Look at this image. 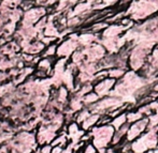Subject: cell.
Here are the masks:
<instances>
[{"mask_svg": "<svg viewBox=\"0 0 158 153\" xmlns=\"http://www.w3.org/2000/svg\"><path fill=\"white\" fill-rule=\"evenodd\" d=\"M158 146V126L148 128L143 135L131 143L132 153H145L148 150L156 149Z\"/></svg>", "mask_w": 158, "mask_h": 153, "instance_id": "cell-1", "label": "cell"}, {"mask_svg": "<svg viewBox=\"0 0 158 153\" xmlns=\"http://www.w3.org/2000/svg\"><path fill=\"white\" fill-rule=\"evenodd\" d=\"M115 128L112 124H103L100 126L93 128V131L89 133L93 136V145L97 148V150L106 149L112 143L113 136H114Z\"/></svg>", "mask_w": 158, "mask_h": 153, "instance_id": "cell-2", "label": "cell"}, {"mask_svg": "<svg viewBox=\"0 0 158 153\" xmlns=\"http://www.w3.org/2000/svg\"><path fill=\"white\" fill-rule=\"evenodd\" d=\"M148 117H144V118L131 123L126 135V141L131 143V141L135 140L138 137L141 136L148 130Z\"/></svg>", "mask_w": 158, "mask_h": 153, "instance_id": "cell-3", "label": "cell"}, {"mask_svg": "<svg viewBox=\"0 0 158 153\" xmlns=\"http://www.w3.org/2000/svg\"><path fill=\"white\" fill-rule=\"evenodd\" d=\"M115 84H116V79L111 78V77H106V78L102 79V80L98 81L96 84L94 86V90L100 97H104L110 94V92L114 88Z\"/></svg>", "mask_w": 158, "mask_h": 153, "instance_id": "cell-4", "label": "cell"}, {"mask_svg": "<svg viewBox=\"0 0 158 153\" xmlns=\"http://www.w3.org/2000/svg\"><path fill=\"white\" fill-rule=\"evenodd\" d=\"M129 126H130V123H125L123 126H122L121 128H118L117 131H115L114 133V136H113V139H112V143H111V145L112 146H116L117 143H121V140L124 138V137H126L127 135V132H128L129 130Z\"/></svg>", "mask_w": 158, "mask_h": 153, "instance_id": "cell-5", "label": "cell"}, {"mask_svg": "<svg viewBox=\"0 0 158 153\" xmlns=\"http://www.w3.org/2000/svg\"><path fill=\"white\" fill-rule=\"evenodd\" d=\"M100 120V115L99 114H93L86 119L84 122H82V128L84 131H88L89 128H92L96 123H98V121Z\"/></svg>", "mask_w": 158, "mask_h": 153, "instance_id": "cell-6", "label": "cell"}, {"mask_svg": "<svg viewBox=\"0 0 158 153\" xmlns=\"http://www.w3.org/2000/svg\"><path fill=\"white\" fill-rule=\"evenodd\" d=\"M125 123H127V112H123V114L118 115L117 117L113 118L112 121H111V124L114 126L115 131L121 128Z\"/></svg>", "mask_w": 158, "mask_h": 153, "instance_id": "cell-7", "label": "cell"}, {"mask_svg": "<svg viewBox=\"0 0 158 153\" xmlns=\"http://www.w3.org/2000/svg\"><path fill=\"white\" fill-rule=\"evenodd\" d=\"M100 100V96L97 94L96 92H89L87 94H85V96L83 97V103L85 105H88V106H92L93 104L97 103L98 101Z\"/></svg>", "mask_w": 158, "mask_h": 153, "instance_id": "cell-8", "label": "cell"}, {"mask_svg": "<svg viewBox=\"0 0 158 153\" xmlns=\"http://www.w3.org/2000/svg\"><path fill=\"white\" fill-rule=\"evenodd\" d=\"M125 73H126V69H123V68L109 69V77H111V78L121 79L122 77L125 75Z\"/></svg>", "mask_w": 158, "mask_h": 153, "instance_id": "cell-9", "label": "cell"}, {"mask_svg": "<svg viewBox=\"0 0 158 153\" xmlns=\"http://www.w3.org/2000/svg\"><path fill=\"white\" fill-rule=\"evenodd\" d=\"M144 115L141 112L137 110V112H127V122L128 123H133L135 121L140 120V119L144 118Z\"/></svg>", "mask_w": 158, "mask_h": 153, "instance_id": "cell-10", "label": "cell"}, {"mask_svg": "<svg viewBox=\"0 0 158 153\" xmlns=\"http://www.w3.org/2000/svg\"><path fill=\"white\" fill-rule=\"evenodd\" d=\"M101 1L104 4V6L108 8V6H113L115 4H118L119 0H101Z\"/></svg>", "mask_w": 158, "mask_h": 153, "instance_id": "cell-11", "label": "cell"}, {"mask_svg": "<svg viewBox=\"0 0 158 153\" xmlns=\"http://www.w3.org/2000/svg\"><path fill=\"white\" fill-rule=\"evenodd\" d=\"M84 153H97V148L94 145H87L85 147Z\"/></svg>", "mask_w": 158, "mask_h": 153, "instance_id": "cell-12", "label": "cell"}, {"mask_svg": "<svg viewBox=\"0 0 158 153\" xmlns=\"http://www.w3.org/2000/svg\"><path fill=\"white\" fill-rule=\"evenodd\" d=\"M99 153H115V150L112 149V148H110V149L106 150V149H101V150H98Z\"/></svg>", "mask_w": 158, "mask_h": 153, "instance_id": "cell-13", "label": "cell"}, {"mask_svg": "<svg viewBox=\"0 0 158 153\" xmlns=\"http://www.w3.org/2000/svg\"><path fill=\"white\" fill-rule=\"evenodd\" d=\"M153 90H154V91H156V92H158V81L154 85V87H153Z\"/></svg>", "mask_w": 158, "mask_h": 153, "instance_id": "cell-14", "label": "cell"}]
</instances>
